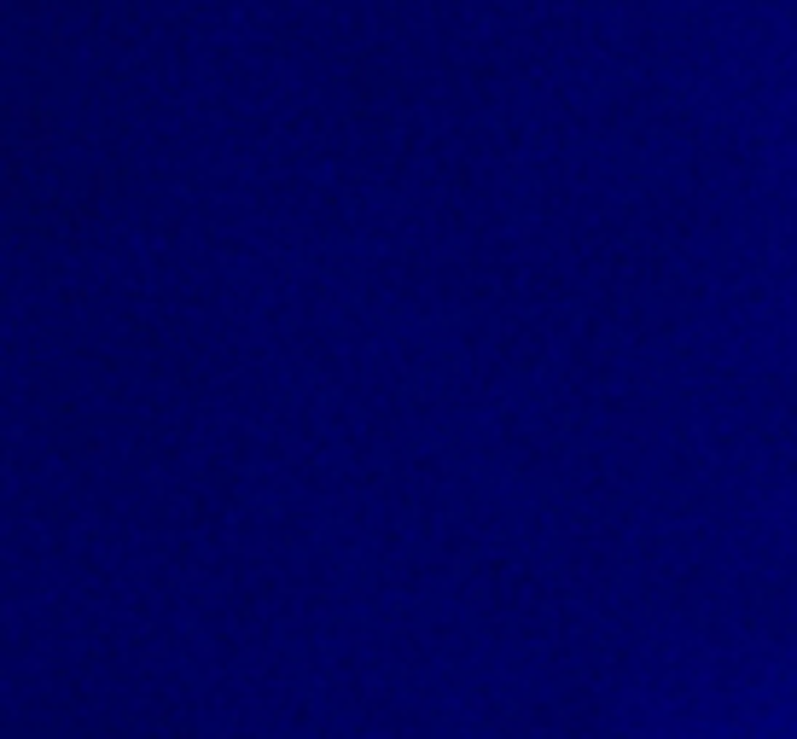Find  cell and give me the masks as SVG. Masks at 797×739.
<instances>
[{"label":"cell","mask_w":797,"mask_h":739,"mask_svg":"<svg viewBox=\"0 0 797 739\" xmlns=\"http://www.w3.org/2000/svg\"><path fill=\"white\" fill-rule=\"evenodd\" d=\"M18 151H23L30 164H41V169L59 158V122H53V106H47V93L36 99V111L18 122Z\"/></svg>","instance_id":"obj_1"},{"label":"cell","mask_w":797,"mask_h":739,"mask_svg":"<svg viewBox=\"0 0 797 739\" xmlns=\"http://www.w3.org/2000/svg\"><path fill=\"white\" fill-rule=\"evenodd\" d=\"M23 175H30V169H0V216L23 204Z\"/></svg>","instance_id":"obj_2"},{"label":"cell","mask_w":797,"mask_h":739,"mask_svg":"<svg viewBox=\"0 0 797 739\" xmlns=\"http://www.w3.org/2000/svg\"><path fill=\"white\" fill-rule=\"evenodd\" d=\"M12 12L30 23V30H41V23H53V0H12Z\"/></svg>","instance_id":"obj_3"},{"label":"cell","mask_w":797,"mask_h":739,"mask_svg":"<svg viewBox=\"0 0 797 739\" xmlns=\"http://www.w3.org/2000/svg\"><path fill=\"white\" fill-rule=\"evenodd\" d=\"M106 47H111V53H117V59H122V53H128V47H135V41H128V36H122V30H111V36H106Z\"/></svg>","instance_id":"obj_4"},{"label":"cell","mask_w":797,"mask_h":739,"mask_svg":"<svg viewBox=\"0 0 797 739\" xmlns=\"http://www.w3.org/2000/svg\"><path fill=\"white\" fill-rule=\"evenodd\" d=\"M7 129H12V122H7V111H0V158H7V151H12V140H7Z\"/></svg>","instance_id":"obj_5"},{"label":"cell","mask_w":797,"mask_h":739,"mask_svg":"<svg viewBox=\"0 0 797 739\" xmlns=\"http://www.w3.org/2000/svg\"><path fill=\"white\" fill-rule=\"evenodd\" d=\"M7 12H12V0H0V18H7Z\"/></svg>","instance_id":"obj_6"}]
</instances>
